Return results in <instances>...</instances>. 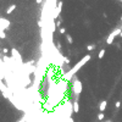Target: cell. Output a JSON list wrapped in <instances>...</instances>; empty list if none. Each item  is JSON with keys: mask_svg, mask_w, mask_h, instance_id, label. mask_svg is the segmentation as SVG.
Here are the masks:
<instances>
[{"mask_svg": "<svg viewBox=\"0 0 122 122\" xmlns=\"http://www.w3.org/2000/svg\"><path fill=\"white\" fill-rule=\"evenodd\" d=\"M90 59H92V56H90L89 54H88V55H85V56H83V59H81L80 61H78V62H77L76 65L68 71V72H67L66 75H63V78H65V80H70V78H72V76H73V75H76V73L78 72V71L81 70V67H83V66H84L85 63H87Z\"/></svg>", "mask_w": 122, "mask_h": 122, "instance_id": "obj_1", "label": "cell"}, {"mask_svg": "<svg viewBox=\"0 0 122 122\" xmlns=\"http://www.w3.org/2000/svg\"><path fill=\"white\" fill-rule=\"evenodd\" d=\"M121 28H116V29H114V32L112 33H110L109 34V37H107V39H106V43H107V44H112V42H114V39L115 38H116L117 37V35H120L121 34Z\"/></svg>", "mask_w": 122, "mask_h": 122, "instance_id": "obj_2", "label": "cell"}, {"mask_svg": "<svg viewBox=\"0 0 122 122\" xmlns=\"http://www.w3.org/2000/svg\"><path fill=\"white\" fill-rule=\"evenodd\" d=\"M61 9H62V1H59V3H57L56 9L51 11V16H50V20H55V18L59 17L60 12H61Z\"/></svg>", "mask_w": 122, "mask_h": 122, "instance_id": "obj_3", "label": "cell"}, {"mask_svg": "<svg viewBox=\"0 0 122 122\" xmlns=\"http://www.w3.org/2000/svg\"><path fill=\"white\" fill-rule=\"evenodd\" d=\"M81 92H82V83H81V81L80 80H75V82H73V93L78 97L81 94Z\"/></svg>", "mask_w": 122, "mask_h": 122, "instance_id": "obj_4", "label": "cell"}, {"mask_svg": "<svg viewBox=\"0 0 122 122\" xmlns=\"http://www.w3.org/2000/svg\"><path fill=\"white\" fill-rule=\"evenodd\" d=\"M9 27H10V21H9V20H6V18H4V17L0 18V29L5 31V29H8Z\"/></svg>", "mask_w": 122, "mask_h": 122, "instance_id": "obj_5", "label": "cell"}, {"mask_svg": "<svg viewBox=\"0 0 122 122\" xmlns=\"http://www.w3.org/2000/svg\"><path fill=\"white\" fill-rule=\"evenodd\" d=\"M11 54H12V57L16 60L17 63H22V57H21L17 49H11Z\"/></svg>", "mask_w": 122, "mask_h": 122, "instance_id": "obj_6", "label": "cell"}, {"mask_svg": "<svg viewBox=\"0 0 122 122\" xmlns=\"http://www.w3.org/2000/svg\"><path fill=\"white\" fill-rule=\"evenodd\" d=\"M106 105H107V101H106V100H103V101L100 103V105H99V110H100V112H104V110L106 109Z\"/></svg>", "mask_w": 122, "mask_h": 122, "instance_id": "obj_7", "label": "cell"}, {"mask_svg": "<svg viewBox=\"0 0 122 122\" xmlns=\"http://www.w3.org/2000/svg\"><path fill=\"white\" fill-rule=\"evenodd\" d=\"M72 110H73V112H78V111H80V105H78V101H77V100H76V101L73 103V105H72Z\"/></svg>", "mask_w": 122, "mask_h": 122, "instance_id": "obj_8", "label": "cell"}, {"mask_svg": "<svg viewBox=\"0 0 122 122\" xmlns=\"http://www.w3.org/2000/svg\"><path fill=\"white\" fill-rule=\"evenodd\" d=\"M16 9V5L15 4H12V5H10L9 6V8H8V10H6V13H8V15H9V13H11L13 10H15Z\"/></svg>", "mask_w": 122, "mask_h": 122, "instance_id": "obj_9", "label": "cell"}, {"mask_svg": "<svg viewBox=\"0 0 122 122\" xmlns=\"http://www.w3.org/2000/svg\"><path fill=\"white\" fill-rule=\"evenodd\" d=\"M104 55H105V49H101L99 51V55H98V59H103L104 57Z\"/></svg>", "mask_w": 122, "mask_h": 122, "instance_id": "obj_10", "label": "cell"}, {"mask_svg": "<svg viewBox=\"0 0 122 122\" xmlns=\"http://www.w3.org/2000/svg\"><path fill=\"white\" fill-rule=\"evenodd\" d=\"M66 39H67V43H70V44L73 43V39H72V37H71L70 34H66Z\"/></svg>", "mask_w": 122, "mask_h": 122, "instance_id": "obj_11", "label": "cell"}, {"mask_svg": "<svg viewBox=\"0 0 122 122\" xmlns=\"http://www.w3.org/2000/svg\"><path fill=\"white\" fill-rule=\"evenodd\" d=\"M6 37V34H5V31H1V29H0V38H1V39H4Z\"/></svg>", "mask_w": 122, "mask_h": 122, "instance_id": "obj_12", "label": "cell"}, {"mask_svg": "<svg viewBox=\"0 0 122 122\" xmlns=\"http://www.w3.org/2000/svg\"><path fill=\"white\" fill-rule=\"evenodd\" d=\"M104 112H100L99 115H98V120H100V121H101V120H104Z\"/></svg>", "mask_w": 122, "mask_h": 122, "instance_id": "obj_13", "label": "cell"}, {"mask_svg": "<svg viewBox=\"0 0 122 122\" xmlns=\"http://www.w3.org/2000/svg\"><path fill=\"white\" fill-rule=\"evenodd\" d=\"M17 122H27V117H25V116H23V117H21Z\"/></svg>", "mask_w": 122, "mask_h": 122, "instance_id": "obj_14", "label": "cell"}, {"mask_svg": "<svg viewBox=\"0 0 122 122\" xmlns=\"http://www.w3.org/2000/svg\"><path fill=\"white\" fill-rule=\"evenodd\" d=\"M87 50H88V51H92V50H94V45H88V46H87Z\"/></svg>", "mask_w": 122, "mask_h": 122, "instance_id": "obj_15", "label": "cell"}, {"mask_svg": "<svg viewBox=\"0 0 122 122\" xmlns=\"http://www.w3.org/2000/svg\"><path fill=\"white\" fill-rule=\"evenodd\" d=\"M60 33H61V34H65V33H66V28L61 27V28H60Z\"/></svg>", "mask_w": 122, "mask_h": 122, "instance_id": "obj_16", "label": "cell"}, {"mask_svg": "<svg viewBox=\"0 0 122 122\" xmlns=\"http://www.w3.org/2000/svg\"><path fill=\"white\" fill-rule=\"evenodd\" d=\"M115 106H116L117 109H118V107L121 106V103H120V101H116V104H115Z\"/></svg>", "mask_w": 122, "mask_h": 122, "instance_id": "obj_17", "label": "cell"}, {"mask_svg": "<svg viewBox=\"0 0 122 122\" xmlns=\"http://www.w3.org/2000/svg\"><path fill=\"white\" fill-rule=\"evenodd\" d=\"M63 61H65L66 63H70V60L67 59V57H63Z\"/></svg>", "mask_w": 122, "mask_h": 122, "instance_id": "obj_18", "label": "cell"}, {"mask_svg": "<svg viewBox=\"0 0 122 122\" xmlns=\"http://www.w3.org/2000/svg\"><path fill=\"white\" fill-rule=\"evenodd\" d=\"M60 25H61V21H57V22H56V27H60Z\"/></svg>", "mask_w": 122, "mask_h": 122, "instance_id": "obj_19", "label": "cell"}, {"mask_svg": "<svg viewBox=\"0 0 122 122\" xmlns=\"http://www.w3.org/2000/svg\"><path fill=\"white\" fill-rule=\"evenodd\" d=\"M8 51H9V50L6 49V48H4V49H3V53H4V54H6V53H8Z\"/></svg>", "mask_w": 122, "mask_h": 122, "instance_id": "obj_20", "label": "cell"}, {"mask_svg": "<svg viewBox=\"0 0 122 122\" xmlns=\"http://www.w3.org/2000/svg\"><path fill=\"white\" fill-rule=\"evenodd\" d=\"M56 46H57V49H61V44H60V43H57Z\"/></svg>", "mask_w": 122, "mask_h": 122, "instance_id": "obj_21", "label": "cell"}, {"mask_svg": "<svg viewBox=\"0 0 122 122\" xmlns=\"http://www.w3.org/2000/svg\"><path fill=\"white\" fill-rule=\"evenodd\" d=\"M35 1H37V4H42L43 0H35Z\"/></svg>", "mask_w": 122, "mask_h": 122, "instance_id": "obj_22", "label": "cell"}, {"mask_svg": "<svg viewBox=\"0 0 122 122\" xmlns=\"http://www.w3.org/2000/svg\"><path fill=\"white\" fill-rule=\"evenodd\" d=\"M120 37H121V38H122V32H121V34H120Z\"/></svg>", "mask_w": 122, "mask_h": 122, "instance_id": "obj_23", "label": "cell"}, {"mask_svg": "<svg viewBox=\"0 0 122 122\" xmlns=\"http://www.w3.org/2000/svg\"><path fill=\"white\" fill-rule=\"evenodd\" d=\"M106 122H111V121H106Z\"/></svg>", "mask_w": 122, "mask_h": 122, "instance_id": "obj_24", "label": "cell"}, {"mask_svg": "<svg viewBox=\"0 0 122 122\" xmlns=\"http://www.w3.org/2000/svg\"><path fill=\"white\" fill-rule=\"evenodd\" d=\"M121 21H122V16H121Z\"/></svg>", "mask_w": 122, "mask_h": 122, "instance_id": "obj_25", "label": "cell"}, {"mask_svg": "<svg viewBox=\"0 0 122 122\" xmlns=\"http://www.w3.org/2000/svg\"><path fill=\"white\" fill-rule=\"evenodd\" d=\"M120 1H122V0H120Z\"/></svg>", "mask_w": 122, "mask_h": 122, "instance_id": "obj_26", "label": "cell"}]
</instances>
